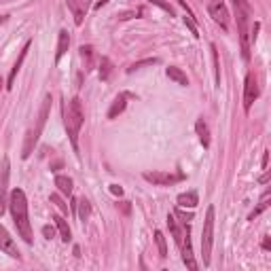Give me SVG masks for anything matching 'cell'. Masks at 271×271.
Segmentation results:
<instances>
[{
    "label": "cell",
    "instance_id": "25",
    "mask_svg": "<svg viewBox=\"0 0 271 271\" xmlns=\"http://www.w3.org/2000/svg\"><path fill=\"white\" fill-rule=\"evenodd\" d=\"M267 197H269V191H265V195H263V199H261V203L259 205H256V208L252 210V212H250V221H254V218L256 216H259V214H263V212H265L267 208H269V203H267Z\"/></svg>",
    "mask_w": 271,
    "mask_h": 271
},
{
    "label": "cell",
    "instance_id": "21",
    "mask_svg": "<svg viewBox=\"0 0 271 271\" xmlns=\"http://www.w3.org/2000/svg\"><path fill=\"white\" fill-rule=\"evenodd\" d=\"M55 186L62 195H72V178L68 176H55Z\"/></svg>",
    "mask_w": 271,
    "mask_h": 271
},
{
    "label": "cell",
    "instance_id": "20",
    "mask_svg": "<svg viewBox=\"0 0 271 271\" xmlns=\"http://www.w3.org/2000/svg\"><path fill=\"white\" fill-rule=\"evenodd\" d=\"M195 132H197V136H199V140H202L203 148H208V146H210V130H208V123H205L203 119H197Z\"/></svg>",
    "mask_w": 271,
    "mask_h": 271
},
{
    "label": "cell",
    "instance_id": "1",
    "mask_svg": "<svg viewBox=\"0 0 271 271\" xmlns=\"http://www.w3.org/2000/svg\"><path fill=\"white\" fill-rule=\"evenodd\" d=\"M9 210L15 223V229L19 237H23L25 244H32L34 235H32V225H30V214H28V199L22 189H13L9 195Z\"/></svg>",
    "mask_w": 271,
    "mask_h": 271
},
{
    "label": "cell",
    "instance_id": "2",
    "mask_svg": "<svg viewBox=\"0 0 271 271\" xmlns=\"http://www.w3.org/2000/svg\"><path fill=\"white\" fill-rule=\"evenodd\" d=\"M64 123H66V132L72 142V148L79 151V134L81 127L85 123V113H83V102L79 98H72L64 108Z\"/></svg>",
    "mask_w": 271,
    "mask_h": 271
},
{
    "label": "cell",
    "instance_id": "11",
    "mask_svg": "<svg viewBox=\"0 0 271 271\" xmlns=\"http://www.w3.org/2000/svg\"><path fill=\"white\" fill-rule=\"evenodd\" d=\"M180 248H182V261H184L186 269H191V271L199 269L197 261H195V256H193V248H191V237H189V227H186V225H184V237H182V244H180Z\"/></svg>",
    "mask_w": 271,
    "mask_h": 271
},
{
    "label": "cell",
    "instance_id": "33",
    "mask_svg": "<svg viewBox=\"0 0 271 271\" xmlns=\"http://www.w3.org/2000/svg\"><path fill=\"white\" fill-rule=\"evenodd\" d=\"M43 235L47 237V240H53V237H55V229L47 225V227H43Z\"/></svg>",
    "mask_w": 271,
    "mask_h": 271
},
{
    "label": "cell",
    "instance_id": "36",
    "mask_svg": "<svg viewBox=\"0 0 271 271\" xmlns=\"http://www.w3.org/2000/svg\"><path fill=\"white\" fill-rule=\"evenodd\" d=\"M267 180H269V172H265V174H263V176H261V182H263V184H265Z\"/></svg>",
    "mask_w": 271,
    "mask_h": 271
},
{
    "label": "cell",
    "instance_id": "13",
    "mask_svg": "<svg viewBox=\"0 0 271 271\" xmlns=\"http://www.w3.org/2000/svg\"><path fill=\"white\" fill-rule=\"evenodd\" d=\"M30 41L23 45V49H22V53H19V57H17V62L13 64V68H11V72H9V81H6V89H13V83H15V76H17V72L22 70V64H23V60H25V55H28V51H30Z\"/></svg>",
    "mask_w": 271,
    "mask_h": 271
},
{
    "label": "cell",
    "instance_id": "28",
    "mask_svg": "<svg viewBox=\"0 0 271 271\" xmlns=\"http://www.w3.org/2000/svg\"><path fill=\"white\" fill-rule=\"evenodd\" d=\"M81 57L87 66L85 70H89V66H91V57H93V49L91 47H81Z\"/></svg>",
    "mask_w": 271,
    "mask_h": 271
},
{
    "label": "cell",
    "instance_id": "23",
    "mask_svg": "<svg viewBox=\"0 0 271 271\" xmlns=\"http://www.w3.org/2000/svg\"><path fill=\"white\" fill-rule=\"evenodd\" d=\"M76 208H79V218H81V223L89 221V216H91V205H89L87 199H81V202H76Z\"/></svg>",
    "mask_w": 271,
    "mask_h": 271
},
{
    "label": "cell",
    "instance_id": "7",
    "mask_svg": "<svg viewBox=\"0 0 271 271\" xmlns=\"http://www.w3.org/2000/svg\"><path fill=\"white\" fill-rule=\"evenodd\" d=\"M259 100V83L252 72L246 74V83H244V111L250 113L252 104Z\"/></svg>",
    "mask_w": 271,
    "mask_h": 271
},
{
    "label": "cell",
    "instance_id": "6",
    "mask_svg": "<svg viewBox=\"0 0 271 271\" xmlns=\"http://www.w3.org/2000/svg\"><path fill=\"white\" fill-rule=\"evenodd\" d=\"M208 13L223 30H229V17L231 15H229V9H227V4H225V0H210Z\"/></svg>",
    "mask_w": 271,
    "mask_h": 271
},
{
    "label": "cell",
    "instance_id": "26",
    "mask_svg": "<svg viewBox=\"0 0 271 271\" xmlns=\"http://www.w3.org/2000/svg\"><path fill=\"white\" fill-rule=\"evenodd\" d=\"M159 60H157V57H151V60H142V62H136L134 64V66L132 68H127V72H136V70H140V68H144V66H155V64H157Z\"/></svg>",
    "mask_w": 271,
    "mask_h": 271
},
{
    "label": "cell",
    "instance_id": "24",
    "mask_svg": "<svg viewBox=\"0 0 271 271\" xmlns=\"http://www.w3.org/2000/svg\"><path fill=\"white\" fill-rule=\"evenodd\" d=\"M155 242H157V248H159V256L161 259H167V244L161 231H155Z\"/></svg>",
    "mask_w": 271,
    "mask_h": 271
},
{
    "label": "cell",
    "instance_id": "10",
    "mask_svg": "<svg viewBox=\"0 0 271 271\" xmlns=\"http://www.w3.org/2000/svg\"><path fill=\"white\" fill-rule=\"evenodd\" d=\"M66 4H68L70 13H72L76 25H81L83 22H85L87 11L91 9V0H66Z\"/></svg>",
    "mask_w": 271,
    "mask_h": 271
},
{
    "label": "cell",
    "instance_id": "34",
    "mask_svg": "<svg viewBox=\"0 0 271 271\" xmlns=\"http://www.w3.org/2000/svg\"><path fill=\"white\" fill-rule=\"evenodd\" d=\"M111 193H113V195H123V189H121V186L119 184H111Z\"/></svg>",
    "mask_w": 271,
    "mask_h": 271
},
{
    "label": "cell",
    "instance_id": "32",
    "mask_svg": "<svg viewBox=\"0 0 271 271\" xmlns=\"http://www.w3.org/2000/svg\"><path fill=\"white\" fill-rule=\"evenodd\" d=\"M151 2H153V4H157V6H161V9H163V11H167V13H170V15H174L172 6H170V4H167V2H165V0H151Z\"/></svg>",
    "mask_w": 271,
    "mask_h": 271
},
{
    "label": "cell",
    "instance_id": "18",
    "mask_svg": "<svg viewBox=\"0 0 271 271\" xmlns=\"http://www.w3.org/2000/svg\"><path fill=\"white\" fill-rule=\"evenodd\" d=\"M167 227H170V231H172L174 242L180 246V244H182V237H184V229L178 225V221H176V216H174V214H167Z\"/></svg>",
    "mask_w": 271,
    "mask_h": 271
},
{
    "label": "cell",
    "instance_id": "3",
    "mask_svg": "<svg viewBox=\"0 0 271 271\" xmlns=\"http://www.w3.org/2000/svg\"><path fill=\"white\" fill-rule=\"evenodd\" d=\"M49 111H51V95L47 93V95H45V100H43L41 113H38L36 127H34V130H30L28 134H25V142H23V148H22V157H23V159H28L30 155H32V151H34L36 142H38V138H41V134H43V127H45V123H47Z\"/></svg>",
    "mask_w": 271,
    "mask_h": 271
},
{
    "label": "cell",
    "instance_id": "17",
    "mask_svg": "<svg viewBox=\"0 0 271 271\" xmlns=\"http://www.w3.org/2000/svg\"><path fill=\"white\" fill-rule=\"evenodd\" d=\"M70 47V36L66 30H60V36H57V51H55V64L66 55V51Z\"/></svg>",
    "mask_w": 271,
    "mask_h": 271
},
{
    "label": "cell",
    "instance_id": "29",
    "mask_svg": "<svg viewBox=\"0 0 271 271\" xmlns=\"http://www.w3.org/2000/svg\"><path fill=\"white\" fill-rule=\"evenodd\" d=\"M51 202L57 205V210H60L62 214H68V203H64V199L57 195V193H53V195H51Z\"/></svg>",
    "mask_w": 271,
    "mask_h": 271
},
{
    "label": "cell",
    "instance_id": "37",
    "mask_svg": "<svg viewBox=\"0 0 271 271\" xmlns=\"http://www.w3.org/2000/svg\"><path fill=\"white\" fill-rule=\"evenodd\" d=\"M106 2H108V0H100V2L95 4V9H100V6H102V4H106Z\"/></svg>",
    "mask_w": 271,
    "mask_h": 271
},
{
    "label": "cell",
    "instance_id": "9",
    "mask_svg": "<svg viewBox=\"0 0 271 271\" xmlns=\"http://www.w3.org/2000/svg\"><path fill=\"white\" fill-rule=\"evenodd\" d=\"M144 180L151 182L155 186H170L178 180H182V176H176V174H170V172H144Z\"/></svg>",
    "mask_w": 271,
    "mask_h": 271
},
{
    "label": "cell",
    "instance_id": "16",
    "mask_svg": "<svg viewBox=\"0 0 271 271\" xmlns=\"http://www.w3.org/2000/svg\"><path fill=\"white\" fill-rule=\"evenodd\" d=\"M51 221L55 223V227H57V231H60V237L64 242H70L72 240V231H70V227H68V223L64 221V216L62 214H53V218H51Z\"/></svg>",
    "mask_w": 271,
    "mask_h": 271
},
{
    "label": "cell",
    "instance_id": "35",
    "mask_svg": "<svg viewBox=\"0 0 271 271\" xmlns=\"http://www.w3.org/2000/svg\"><path fill=\"white\" fill-rule=\"evenodd\" d=\"M263 248H265V250H271V242H269V237H265V240H263Z\"/></svg>",
    "mask_w": 271,
    "mask_h": 271
},
{
    "label": "cell",
    "instance_id": "38",
    "mask_svg": "<svg viewBox=\"0 0 271 271\" xmlns=\"http://www.w3.org/2000/svg\"><path fill=\"white\" fill-rule=\"evenodd\" d=\"M4 22H6V17H0V25H2Z\"/></svg>",
    "mask_w": 271,
    "mask_h": 271
},
{
    "label": "cell",
    "instance_id": "8",
    "mask_svg": "<svg viewBox=\"0 0 271 271\" xmlns=\"http://www.w3.org/2000/svg\"><path fill=\"white\" fill-rule=\"evenodd\" d=\"M9 176H11V165H9V157H4L0 161V214L4 210V203H9L6 193H9Z\"/></svg>",
    "mask_w": 271,
    "mask_h": 271
},
{
    "label": "cell",
    "instance_id": "22",
    "mask_svg": "<svg viewBox=\"0 0 271 271\" xmlns=\"http://www.w3.org/2000/svg\"><path fill=\"white\" fill-rule=\"evenodd\" d=\"M113 74V62L108 60V57H102L100 60V79L102 81H108Z\"/></svg>",
    "mask_w": 271,
    "mask_h": 271
},
{
    "label": "cell",
    "instance_id": "14",
    "mask_svg": "<svg viewBox=\"0 0 271 271\" xmlns=\"http://www.w3.org/2000/svg\"><path fill=\"white\" fill-rule=\"evenodd\" d=\"M130 98H134L132 93H119L117 98H114V102H113V106H111V111H108V119H117L121 113L125 111V106H127V100Z\"/></svg>",
    "mask_w": 271,
    "mask_h": 271
},
{
    "label": "cell",
    "instance_id": "5",
    "mask_svg": "<svg viewBox=\"0 0 271 271\" xmlns=\"http://www.w3.org/2000/svg\"><path fill=\"white\" fill-rule=\"evenodd\" d=\"M212 244H214V205H210L208 212H205L203 231H202V256H203V265H210Z\"/></svg>",
    "mask_w": 271,
    "mask_h": 271
},
{
    "label": "cell",
    "instance_id": "27",
    "mask_svg": "<svg viewBox=\"0 0 271 271\" xmlns=\"http://www.w3.org/2000/svg\"><path fill=\"white\" fill-rule=\"evenodd\" d=\"M212 57H214V79H216V85H221V64H218V51H216V45H212Z\"/></svg>",
    "mask_w": 271,
    "mask_h": 271
},
{
    "label": "cell",
    "instance_id": "31",
    "mask_svg": "<svg viewBox=\"0 0 271 271\" xmlns=\"http://www.w3.org/2000/svg\"><path fill=\"white\" fill-rule=\"evenodd\" d=\"M184 23L189 25V30H191V34L195 36V38H199V32H197V25H195V19H193L191 15L189 17H184Z\"/></svg>",
    "mask_w": 271,
    "mask_h": 271
},
{
    "label": "cell",
    "instance_id": "15",
    "mask_svg": "<svg viewBox=\"0 0 271 271\" xmlns=\"http://www.w3.org/2000/svg\"><path fill=\"white\" fill-rule=\"evenodd\" d=\"M178 208H197V203H199V197H197V193L195 191H186V193H180L178 195Z\"/></svg>",
    "mask_w": 271,
    "mask_h": 271
},
{
    "label": "cell",
    "instance_id": "12",
    "mask_svg": "<svg viewBox=\"0 0 271 271\" xmlns=\"http://www.w3.org/2000/svg\"><path fill=\"white\" fill-rule=\"evenodd\" d=\"M0 250H2L4 254H9L11 259H19V250H17V244H15V240L11 237V233L6 231L2 225H0Z\"/></svg>",
    "mask_w": 271,
    "mask_h": 271
},
{
    "label": "cell",
    "instance_id": "30",
    "mask_svg": "<svg viewBox=\"0 0 271 271\" xmlns=\"http://www.w3.org/2000/svg\"><path fill=\"white\" fill-rule=\"evenodd\" d=\"M176 216L180 218V223H182V225H189L193 221V212H184V208H178L176 210Z\"/></svg>",
    "mask_w": 271,
    "mask_h": 271
},
{
    "label": "cell",
    "instance_id": "19",
    "mask_svg": "<svg viewBox=\"0 0 271 271\" xmlns=\"http://www.w3.org/2000/svg\"><path fill=\"white\" fill-rule=\"evenodd\" d=\"M165 74L170 76V79H172L174 83H176V85H182V87L189 85V76H186V74L182 72V70L176 68V66H170V68L165 70Z\"/></svg>",
    "mask_w": 271,
    "mask_h": 271
},
{
    "label": "cell",
    "instance_id": "4",
    "mask_svg": "<svg viewBox=\"0 0 271 271\" xmlns=\"http://www.w3.org/2000/svg\"><path fill=\"white\" fill-rule=\"evenodd\" d=\"M248 6L244 0H235V15H237V30H240V41H242V57L250 60V34H248Z\"/></svg>",
    "mask_w": 271,
    "mask_h": 271
}]
</instances>
